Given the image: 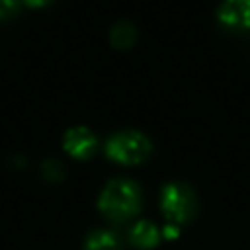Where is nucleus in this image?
<instances>
[{
  "label": "nucleus",
  "instance_id": "9b49d317",
  "mask_svg": "<svg viewBox=\"0 0 250 250\" xmlns=\"http://www.w3.org/2000/svg\"><path fill=\"white\" fill-rule=\"evenodd\" d=\"M162 234H164V238H168V240H172V238H176V236H180V229H178V225H166L164 227V230H162Z\"/></svg>",
  "mask_w": 250,
  "mask_h": 250
},
{
  "label": "nucleus",
  "instance_id": "1a4fd4ad",
  "mask_svg": "<svg viewBox=\"0 0 250 250\" xmlns=\"http://www.w3.org/2000/svg\"><path fill=\"white\" fill-rule=\"evenodd\" d=\"M41 170H43V176L47 180H61L62 178V172H64L62 170V164L59 160H53V158L45 160L43 166H41Z\"/></svg>",
  "mask_w": 250,
  "mask_h": 250
},
{
  "label": "nucleus",
  "instance_id": "20e7f679",
  "mask_svg": "<svg viewBox=\"0 0 250 250\" xmlns=\"http://www.w3.org/2000/svg\"><path fill=\"white\" fill-rule=\"evenodd\" d=\"M96 145H98L96 135H94L88 127H82V125L68 129V131L64 133V137H62V146H64V150H66L68 154L76 156V158H86V156H90V154L94 152Z\"/></svg>",
  "mask_w": 250,
  "mask_h": 250
},
{
  "label": "nucleus",
  "instance_id": "423d86ee",
  "mask_svg": "<svg viewBox=\"0 0 250 250\" xmlns=\"http://www.w3.org/2000/svg\"><path fill=\"white\" fill-rule=\"evenodd\" d=\"M129 238L131 242L141 248V250H148V248H154L160 240V230L156 229L154 223L150 221H139L133 225L131 232H129Z\"/></svg>",
  "mask_w": 250,
  "mask_h": 250
},
{
  "label": "nucleus",
  "instance_id": "6e6552de",
  "mask_svg": "<svg viewBox=\"0 0 250 250\" xmlns=\"http://www.w3.org/2000/svg\"><path fill=\"white\" fill-rule=\"evenodd\" d=\"M135 35H137L135 25H133L131 21H125V20L117 21V23L111 27V31H109V39H111V43H113L115 47H119V49L129 47V45L135 41Z\"/></svg>",
  "mask_w": 250,
  "mask_h": 250
},
{
  "label": "nucleus",
  "instance_id": "9d476101",
  "mask_svg": "<svg viewBox=\"0 0 250 250\" xmlns=\"http://www.w3.org/2000/svg\"><path fill=\"white\" fill-rule=\"evenodd\" d=\"M20 0H0V18H8L18 10Z\"/></svg>",
  "mask_w": 250,
  "mask_h": 250
},
{
  "label": "nucleus",
  "instance_id": "0eeeda50",
  "mask_svg": "<svg viewBox=\"0 0 250 250\" xmlns=\"http://www.w3.org/2000/svg\"><path fill=\"white\" fill-rule=\"evenodd\" d=\"M84 250H121V248H119V238L115 236V232L98 229L88 234L84 242Z\"/></svg>",
  "mask_w": 250,
  "mask_h": 250
},
{
  "label": "nucleus",
  "instance_id": "7ed1b4c3",
  "mask_svg": "<svg viewBox=\"0 0 250 250\" xmlns=\"http://www.w3.org/2000/svg\"><path fill=\"white\" fill-rule=\"evenodd\" d=\"M160 207L172 225L188 223L195 213V195L186 184L170 182L162 188Z\"/></svg>",
  "mask_w": 250,
  "mask_h": 250
},
{
  "label": "nucleus",
  "instance_id": "f03ea898",
  "mask_svg": "<svg viewBox=\"0 0 250 250\" xmlns=\"http://www.w3.org/2000/svg\"><path fill=\"white\" fill-rule=\"evenodd\" d=\"M150 141L141 131H119L105 143V152L111 160L121 164H139L150 154Z\"/></svg>",
  "mask_w": 250,
  "mask_h": 250
},
{
  "label": "nucleus",
  "instance_id": "f257e3e1",
  "mask_svg": "<svg viewBox=\"0 0 250 250\" xmlns=\"http://www.w3.org/2000/svg\"><path fill=\"white\" fill-rule=\"evenodd\" d=\"M100 211L109 221H127L139 213L141 207V189L135 182L125 178H115L105 184L98 199Z\"/></svg>",
  "mask_w": 250,
  "mask_h": 250
},
{
  "label": "nucleus",
  "instance_id": "39448f33",
  "mask_svg": "<svg viewBox=\"0 0 250 250\" xmlns=\"http://www.w3.org/2000/svg\"><path fill=\"white\" fill-rule=\"evenodd\" d=\"M219 20L230 27H250V0H223Z\"/></svg>",
  "mask_w": 250,
  "mask_h": 250
},
{
  "label": "nucleus",
  "instance_id": "f8f14e48",
  "mask_svg": "<svg viewBox=\"0 0 250 250\" xmlns=\"http://www.w3.org/2000/svg\"><path fill=\"white\" fill-rule=\"evenodd\" d=\"M25 4H29V6H45L47 2H51V0H23Z\"/></svg>",
  "mask_w": 250,
  "mask_h": 250
}]
</instances>
